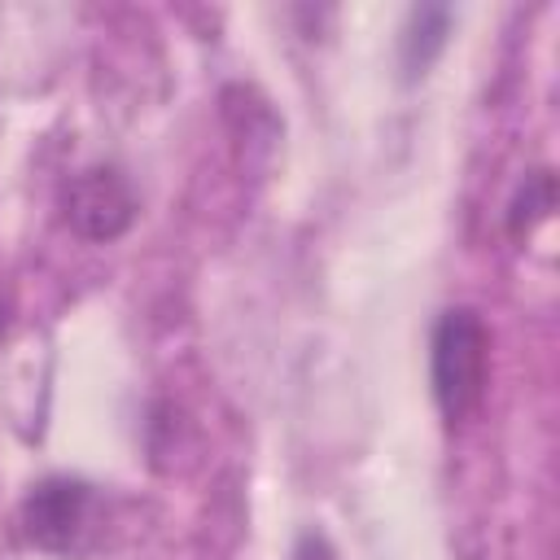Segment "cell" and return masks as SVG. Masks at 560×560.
I'll list each match as a JSON object with an SVG mask.
<instances>
[{
	"instance_id": "obj_5",
	"label": "cell",
	"mask_w": 560,
	"mask_h": 560,
	"mask_svg": "<svg viewBox=\"0 0 560 560\" xmlns=\"http://www.w3.org/2000/svg\"><path fill=\"white\" fill-rule=\"evenodd\" d=\"M551 210H556V179H551V171H529L521 179L512 206H508V232H512V241H525L538 223L551 219Z\"/></svg>"
},
{
	"instance_id": "obj_1",
	"label": "cell",
	"mask_w": 560,
	"mask_h": 560,
	"mask_svg": "<svg viewBox=\"0 0 560 560\" xmlns=\"http://www.w3.org/2000/svg\"><path fill=\"white\" fill-rule=\"evenodd\" d=\"M105 499L79 477H44L22 499V534L57 560H88L105 547Z\"/></svg>"
},
{
	"instance_id": "obj_7",
	"label": "cell",
	"mask_w": 560,
	"mask_h": 560,
	"mask_svg": "<svg viewBox=\"0 0 560 560\" xmlns=\"http://www.w3.org/2000/svg\"><path fill=\"white\" fill-rule=\"evenodd\" d=\"M4 324H9V319H4V306H0V337H4Z\"/></svg>"
},
{
	"instance_id": "obj_6",
	"label": "cell",
	"mask_w": 560,
	"mask_h": 560,
	"mask_svg": "<svg viewBox=\"0 0 560 560\" xmlns=\"http://www.w3.org/2000/svg\"><path fill=\"white\" fill-rule=\"evenodd\" d=\"M293 560H337V556H332L324 534H302L298 547H293Z\"/></svg>"
},
{
	"instance_id": "obj_3",
	"label": "cell",
	"mask_w": 560,
	"mask_h": 560,
	"mask_svg": "<svg viewBox=\"0 0 560 560\" xmlns=\"http://www.w3.org/2000/svg\"><path fill=\"white\" fill-rule=\"evenodd\" d=\"M61 210L83 241H118L136 223V192L114 166H88L66 179Z\"/></svg>"
},
{
	"instance_id": "obj_2",
	"label": "cell",
	"mask_w": 560,
	"mask_h": 560,
	"mask_svg": "<svg viewBox=\"0 0 560 560\" xmlns=\"http://www.w3.org/2000/svg\"><path fill=\"white\" fill-rule=\"evenodd\" d=\"M486 372H490V332L472 306L442 311L429 346V376H433V402L446 424H464L477 416L486 398Z\"/></svg>"
},
{
	"instance_id": "obj_4",
	"label": "cell",
	"mask_w": 560,
	"mask_h": 560,
	"mask_svg": "<svg viewBox=\"0 0 560 560\" xmlns=\"http://www.w3.org/2000/svg\"><path fill=\"white\" fill-rule=\"evenodd\" d=\"M446 31H451V9H442V4L411 9L407 26H402V74L407 79H420L433 66V57L446 44Z\"/></svg>"
}]
</instances>
